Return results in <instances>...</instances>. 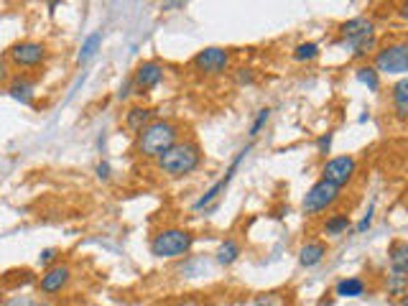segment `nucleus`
Wrapping results in <instances>:
<instances>
[{"label":"nucleus","mask_w":408,"mask_h":306,"mask_svg":"<svg viewBox=\"0 0 408 306\" xmlns=\"http://www.w3.org/2000/svg\"><path fill=\"white\" fill-rule=\"evenodd\" d=\"M179 141H182V125L171 117H156L136 136V153L141 158L156 161L163 151H169Z\"/></svg>","instance_id":"1"},{"label":"nucleus","mask_w":408,"mask_h":306,"mask_svg":"<svg viewBox=\"0 0 408 306\" xmlns=\"http://www.w3.org/2000/svg\"><path fill=\"white\" fill-rule=\"evenodd\" d=\"M202 161H204V153H202L199 143L182 138L179 143H174L169 151H163L161 156L156 158V169L169 179H184V176L194 174L202 166Z\"/></svg>","instance_id":"2"},{"label":"nucleus","mask_w":408,"mask_h":306,"mask_svg":"<svg viewBox=\"0 0 408 306\" xmlns=\"http://www.w3.org/2000/svg\"><path fill=\"white\" fill-rule=\"evenodd\" d=\"M151 255L158 261H176L187 258L194 248V235L184 228H161L151 237Z\"/></svg>","instance_id":"3"},{"label":"nucleus","mask_w":408,"mask_h":306,"mask_svg":"<svg viewBox=\"0 0 408 306\" xmlns=\"http://www.w3.org/2000/svg\"><path fill=\"white\" fill-rule=\"evenodd\" d=\"M373 69L378 74L388 77H406L408 72V44L406 41H393V44L378 46L373 54Z\"/></svg>","instance_id":"4"},{"label":"nucleus","mask_w":408,"mask_h":306,"mask_svg":"<svg viewBox=\"0 0 408 306\" xmlns=\"http://www.w3.org/2000/svg\"><path fill=\"white\" fill-rule=\"evenodd\" d=\"M339 199H342V189H337V187H332V184L319 179V182H314L309 189H306L304 199H301V209H304V215L317 217L322 215V212H330V209L337 207Z\"/></svg>","instance_id":"5"},{"label":"nucleus","mask_w":408,"mask_h":306,"mask_svg":"<svg viewBox=\"0 0 408 306\" xmlns=\"http://www.w3.org/2000/svg\"><path fill=\"white\" fill-rule=\"evenodd\" d=\"M357 171H360V161H357L352 153H342V156H332L322 163V182L337 187V189H344L347 184L355 182Z\"/></svg>","instance_id":"6"},{"label":"nucleus","mask_w":408,"mask_h":306,"mask_svg":"<svg viewBox=\"0 0 408 306\" xmlns=\"http://www.w3.org/2000/svg\"><path fill=\"white\" fill-rule=\"evenodd\" d=\"M250 148H253V143L243 146V148H240L238 153H235V158H233V161H230V169L225 171V176H220V179H217V182H214L212 187H209V189L204 192V194H202L194 204H192V209H194V212H202V209L207 212V209H212L214 204L220 202V196L225 194V189H227V187H230V182H233V176H235V171H238V169H240V163H243V161H245V158H247Z\"/></svg>","instance_id":"7"},{"label":"nucleus","mask_w":408,"mask_h":306,"mask_svg":"<svg viewBox=\"0 0 408 306\" xmlns=\"http://www.w3.org/2000/svg\"><path fill=\"white\" fill-rule=\"evenodd\" d=\"M49 59V46L44 41H33L23 39L16 41L11 49H8V61L16 66V69H39Z\"/></svg>","instance_id":"8"},{"label":"nucleus","mask_w":408,"mask_h":306,"mask_svg":"<svg viewBox=\"0 0 408 306\" xmlns=\"http://www.w3.org/2000/svg\"><path fill=\"white\" fill-rule=\"evenodd\" d=\"M230 64H233V54L222 46H207L192 59V66L204 77H222L230 72Z\"/></svg>","instance_id":"9"},{"label":"nucleus","mask_w":408,"mask_h":306,"mask_svg":"<svg viewBox=\"0 0 408 306\" xmlns=\"http://www.w3.org/2000/svg\"><path fill=\"white\" fill-rule=\"evenodd\" d=\"M370 36H375V20L368 18V16H355V18L344 20L339 26V46L350 49V52Z\"/></svg>","instance_id":"10"},{"label":"nucleus","mask_w":408,"mask_h":306,"mask_svg":"<svg viewBox=\"0 0 408 306\" xmlns=\"http://www.w3.org/2000/svg\"><path fill=\"white\" fill-rule=\"evenodd\" d=\"M163 74H166V69H163L161 61H156V59L141 61V64L136 66L133 77H130V82H133V90H136V92L156 90V87L163 82Z\"/></svg>","instance_id":"11"},{"label":"nucleus","mask_w":408,"mask_h":306,"mask_svg":"<svg viewBox=\"0 0 408 306\" xmlns=\"http://www.w3.org/2000/svg\"><path fill=\"white\" fill-rule=\"evenodd\" d=\"M71 281V268L66 263H54V266L44 268V273L39 278V291L44 296H57L62 293Z\"/></svg>","instance_id":"12"},{"label":"nucleus","mask_w":408,"mask_h":306,"mask_svg":"<svg viewBox=\"0 0 408 306\" xmlns=\"http://www.w3.org/2000/svg\"><path fill=\"white\" fill-rule=\"evenodd\" d=\"M6 92L16 100V102L26 105V107H31V105L36 102V82L28 79L26 74H18V77L11 79L6 87Z\"/></svg>","instance_id":"13"},{"label":"nucleus","mask_w":408,"mask_h":306,"mask_svg":"<svg viewBox=\"0 0 408 306\" xmlns=\"http://www.w3.org/2000/svg\"><path fill=\"white\" fill-rule=\"evenodd\" d=\"M388 273L408 278V242L393 240L388 248Z\"/></svg>","instance_id":"14"},{"label":"nucleus","mask_w":408,"mask_h":306,"mask_svg":"<svg viewBox=\"0 0 408 306\" xmlns=\"http://www.w3.org/2000/svg\"><path fill=\"white\" fill-rule=\"evenodd\" d=\"M390 105H393V115L398 123L408 120V79L398 77L395 85L390 87Z\"/></svg>","instance_id":"15"},{"label":"nucleus","mask_w":408,"mask_h":306,"mask_svg":"<svg viewBox=\"0 0 408 306\" xmlns=\"http://www.w3.org/2000/svg\"><path fill=\"white\" fill-rule=\"evenodd\" d=\"M327 258V242L324 240H306L298 248V266L301 268H317Z\"/></svg>","instance_id":"16"},{"label":"nucleus","mask_w":408,"mask_h":306,"mask_svg":"<svg viewBox=\"0 0 408 306\" xmlns=\"http://www.w3.org/2000/svg\"><path fill=\"white\" fill-rule=\"evenodd\" d=\"M365 291H368V283L360 276H344L334 283V296L339 299H360L365 296Z\"/></svg>","instance_id":"17"},{"label":"nucleus","mask_w":408,"mask_h":306,"mask_svg":"<svg viewBox=\"0 0 408 306\" xmlns=\"http://www.w3.org/2000/svg\"><path fill=\"white\" fill-rule=\"evenodd\" d=\"M151 120H156V110L153 107H143V105H136V107H130L128 112H125V128H128L130 133H141L146 125L151 123Z\"/></svg>","instance_id":"18"},{"label":"nucleus","mask_w":408,"mask_h":306,"mask_svg":"<svg viewBox=\"0 0 408 306\" xmlns=\"http://www.w3.org/2000/svg\"><path fill=\"white\" fill-rule=\"evenodd\" d=\"M350 228H352L350 215H344V212H334V215H330L327 220H324L322 233L330 235V237H339V235H344Z\"/></svg>","instance_id":"19"},{"label":"nucleus","mask_w":408,"mask_h":306,"mask_svg":"<svg viewBox=\"0 0 408 306\" xmlns=\"http://www.w3.org/2000/svg\"><path fill=\"white\" fill-rule=\"evenodd\" d=\"M214 255H217V263L227 268V266H233V263H238V258L243 255V248H240V242L235 240V237H225Z\"/></svg>","instance_id":"20"},{"label":"nucleus","mask_w":408,"mask_h":306,"mask_svg":"<svg viewBox=\"0 0 408 306\" xmlns=\"http://www.w3.org/2000/svg\"><path fill=\"white\" fill-rule=\"evenodd\" d=\"M100 49H103V31H92L90 36L82 41V46H79L77 61L79 64H87L90 59H95V54H98Z\"/></svg>","instance_id":"21"},{"label":"nucleus","mask_w":408,"mask_h":306,"mask_svg":"<svg viewBox=\"0 0 408 306\" xmlns=\"http://www.w3.org/2000/svg\"><path fill=\"white\" fill-rule=\"evenodd\" d=\"M355 79L363 87H368L370 92H380V87H383L380 74L373 69V64H360V66H357V69H355Z\"/></svg>","instance_id":"22"},{"label":"nucleus","mask_w":408,"mask_h":306,"mask_svg":"<svg viewBox=\"0 0 408 306\" xmlns=\"http://www.w3.org/2000/svg\"><path fill=\"white\" fill-rule=\"evenodd\" d=\"M322 54V49H319L317 41H301V44H296V49H293V61H298V64H309V61H314V59Z\"/></svg>","instance_id":"23"},{"label":"nucleus","mask_w":408,"mask_h":306,"mask_svg":"<svg viewBox=\"0 0 408 306\" xmlns=\"http://www.w3.org/2000/svg\"><path fill=\"white\" fill-rule=\"evenodd\" d=\"M271 107H260L258 112H255V117H253V123H250V128H247V138H250V143H253L255 138L263 133V128L268 125V120H271Z\"/></svg>","instance_id":"24"},{"label":"nucleus","mask_w":408,"mask_h":306,"mask_svg":"<svg viewBox=\"0 0 408 306\" xmlns=\"http://www.w3.org/2000/svg\"><path fill=\"white\" fill-rule=\"evenodd\" d=\"M385 291H388V296H398V299H403V296H406V278L388 273V278H385Z\"/></svg>","instance_id":"25"},{"label":"nucleus","mask_w":408,"mask_h":306,"mask_svg":"<svg viewBox=\"0 0 408 306\" xmlns=\"http://www.w3.org/2000/svg\"><path fill=\"white\" fill-rule=\"evenodd\" d=\"M375 52H378V39H375V36H370V39L360 41V44L352 49V57H355V59H368L370 54H375Z\"/></svg>","instance_id":"26"},{"label":"nucleus","mask_w":408,"mask_h":306,"mask_svg":"<svg viewBox=\"0 0 408 306\" xmlns=\"http://www.w3.org/2000/svg\"><path fill=\"white\" fill-rule=\"evenodd\" d=\"M233 79L238 87H250L255 85V69H250V66H240V69H235L233 72Z\"/></svg>","instance_id":"27"},{"label":"nucleus","mask_w":408,"mask_h":306,"mask_svg":"<svg viewBox=\"0 0 408 306\" xmlns=\"http://www.w3.org/2000/svg\"><path fill=\"white\" fill-rule=\"evenodd\" d=\"M373 217H375V199L370 202V207L365 209V215L360 217V222L355 225V233H357V235H365V233H368V230L373 228Z\"/></svg>","instance_id":"28"},{"label":"nucleus","mask_w":408,"mask_h":306,"mask_svg":"<svg viewBox=\"0 0 408 306\" xmlns=\"http://www.w3.org/2000/svg\"><path fill=\"white\" fill-rule=\"evenodd\" d=\"M332 143H334V131H327L317 138V153L327 158V153H332Z\"/></svg>","instance_id":"29"},{"label":"nucleus","mask_w":408,"mask_h":306,"mask_svg":"<svg viewBox=\"0 0 408 306\" xmlns=\"http://www.w3.org/2000/svg\"><path fill=\"white\" fill-rule=\"evenodd\" d=\"M57 258H59V250L57 248L41 250V253H39V266H44V268L54 266V263H57Z\"/></svg>","instance_id":"30"},{"label":"nucleus","mask_w":408,"mask_h":306,"mask_svg":"<svg viewBox=\"0 0 408 306\" xmlns=\"http://www.w3.org/2000/svg\"><path fill=\"white\" fill-rule=\"evenodd\" d=\"M95 174H98L100 182H110V176H112L110 163H107V161H100L98 166H95Z\"/></svg>","instance_id":"31"},{"label":"nucleus","mask_w":408,"mask_h":306,"mask_svg":"<svg viewBox=\"0 0 408 306\" xmlns=\"http://www.w3.org/2000/svg\"><path fill=\"white\" fill-rule=\"evenodd\" d=\"M133 82H130V79H125V85H120V90H117V100H120V102H123V100H128L130 95H133Z\"/></svg>","instance_id":"32"},{"label":"nucleus","mask_w":408,"mask_h":306,"mask_svg":"<svg viewBox=\"0 0 408 306\" xmlns=\"http://www.w3.org/2000/svg\"><path fill=\"white\" fill-rule=\"evenodd\" d=\"M255 306H271V299H258L255 301Z\"/></svg>","instance_id":"33"}]
</instances>
